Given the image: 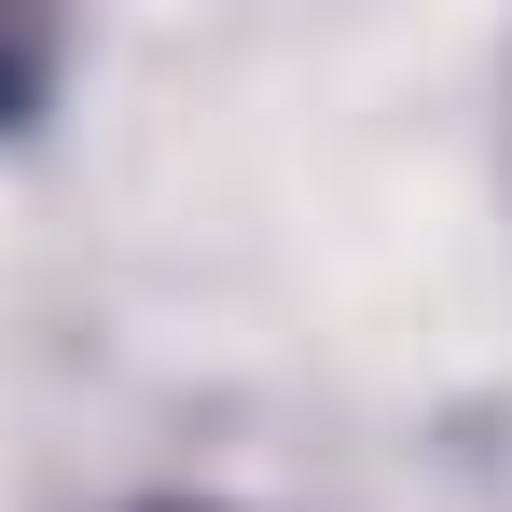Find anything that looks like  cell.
<instances>
[{"label": "cell", "mask_w": 512, "mask_h": 512, "mask_svg": "<svg viewBox=\"0 0 512 512\" xmlns=\"http://www.w3.org/2000/svg\"><path fill=\"white\" fill-rule=\"evenodd\" d=\"M153 512H194V499H153Z\"/></svg>", "instance_id": "6da1fadb"}]
</instances>
